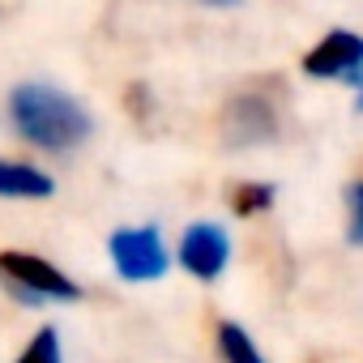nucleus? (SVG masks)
<instances>
[{
	"mask_svg": "<svg viewBox=\"0 0 363 363\" xmlns=\"http://www.w3.org/2000/svg\"><path fill=\"white\" fill-rule=\"evenodd\" d=\"M5 116H9V128L43 154H73L94 133V120L82 107V99H73V94H65L60 86H48V82L13 86Z\"/></svg>",
	"mask_w": 363,
	"mask_h": 363,
	"instance_id": "obj_1",
	"label": "nucleus"
},
{
	"mask_svg": "<svg viewBox=\"0 0 363 363\" xmlns=\"http://www.w3.org/2000/svg\"><path fill=\"white\" fill-rule=\"evenodd\" d=\"M0 286H5L13 299H22L26 308H43V303H77L82 286L56 269L52 261L35 257V252H0Z\"/></svg>",
	"mask_w": 363,
	"mask_h": 363,
	"instance_id": "obj_2",
	"label": "nucleus"
},
{
	"mask_svg": "<svg viewBox=\"0 0 363 363\" xmlns=\"http://www.w3.org/2000/svg\"><path fill=\"white\" fill-rule=\"evenodd\" d=\"M107 257H111V265H116V274H120L124 282H158V278L171 269L167 240H162V231H158L154 223L111 231Z\"/></svg>",
	"mask_w": 363,
	"mask_h": 363,
	"instance_id": "obj_3",
	"label": "nucleus"
},
{
	"mask_svg": "<svg viewBox=\"0 0 363 363\" xmlns=\"http://www.w3.org/2000/svg\"><path fill=\"white\" fill-rule=\"evenodd\" d=\"M282 133V107L278 99L265 90V86H252L244 94H235L227 107H223V137L227 145H265Z\"/></svg>",
	"mask_w": 363,
	"mask_h": 363,
	"instance_id": "obj_4",
	"label": "nucleus"
},
{
	"mask_svg": "<svg viewBox=\"0 0 363 363\" xmlns=\"http://www.w3.org/2000/svg\"><path fill=\"white\" fill-rule=\"evenodd\" d=\"M303 73L312 82H342V86L363 90V35H354V30H329L303 56Z\"/></svg>",
	"mask_w": 363,
	"mask_h": 363,
	"instance_id": "obj_5",
	"label": "nucleus"
},
{
	"mask_svg": "<svg viewBox=\"0 0 363 363\" xmlns=\"http://www.w3.org/2000/svg\"><path fill=\"white\" fill-rule=\"evenodd\" d=\"M175 261H179V269L193 274L197 282L223 278V269H227V261H231V235H227V227H223V223H210V218L193 223L184 235H179Z\"/></svg>",
	"mask_w": 363,
	"mask_h": 363,
	"instance_id": "obj_6",
	"label": "nucleus"
},
{
	"mask_svg": "<svg viewBox=\"0 0 363 363\" xmlns=\"http://www.w3.org/2000/svg\"><path fill=\"white\" fill-rule=\"evenodd\" d=\"M56 193V179L35 167V162H18V158H0V197L9 201H43Z\"/></svg>",
	"mask_w": 363,
	"mask_h": 363,
	"instance_id": "obj_7",
	"label": "nucleus"
},
{
	"mask_svg": "<svg viewBox=\"0 0 363 363\" xmlns=\"http://www.w3.org/2000/svg\"><path fill=\"white\" fill-rule=\"evenodd\" d=\"M218 354H223V363H265V354L252 342V333L244 325H235V320L218 325Z\"/></svg>",
	"mask_w": 363,
	"mask_h": 363,
	"instance_id": "obj_8",
	"label": "nucleus"
},
{
	"mask_svg": "<svg viewBox=\"0 0 363 363\" xmlns=\"http://www.w3.org/2000/svg\"><path fill=\"white\" fill-rule=\"evenodd\" d=\"M13 363H65V350H60V333H56V325H39Z\"/></svg>",
	"mask_w": 363,
	"mask_h": 363,
	"instance_id": "obj_9",
	"label": "nucleus"
},
{
	"mask_svg": "<svg viewBox=\"0 0 363 363\" xmlns=\"http://www.w3.org/2000/svg\"><path fill=\"white\" fill-rule=\"evenodd\" d=\"M274 184H252V179H244V184H235L231 189V210L240 214V218H252V214H261V210H269L274 206Z\"/></svg>",
	"mask_w": 363,
	"mask_h": 363,
	"instance_id": "obj_10",
	"label": "nucleus"
},
{
	"mask_svg": "<svg viewBox=\"0 0 363 363\" xmlns=\"http://www.w3.org/2000/svg\"><path fill=\"white\" fill-rule=\"evenodd\" d=\"M346 210H350V227H346V240L363 248V179L346 189Z\"/></svg>",
	"mask_w": 363,
	"mask_h": 363,
	"instance_id": "obj_11",
	"label": "nucleus"
},
{
	"mask_svg": "<svg viewBox=\"0 0 363 363\" xmlns=\"http://www.w3.org/2000/svg\"><path fill=\"white\" fill-rule=\"evenodd\" d=\"M214 5H235V0H214Z\"/></svg>",
	"mask_w": 363,
	"mask_h": 363,
	"instance_id": "obj_12",
	"label": "nucleus"
},
{
	"mask_svg": "<svg viewBox=\"0 0 363 363\" xmlns=\"http://www.w3.org/2000/svg\"><path fill=\"white\" fill-rule=\"evenodd\" d=\"M359 111H363V99H359Z\"/></svg>",
	"mask_w": 363,
	"mask_h": 363,
	"instance_id": "obj_13",
	"label": "nucleus"
}]
</instances>
